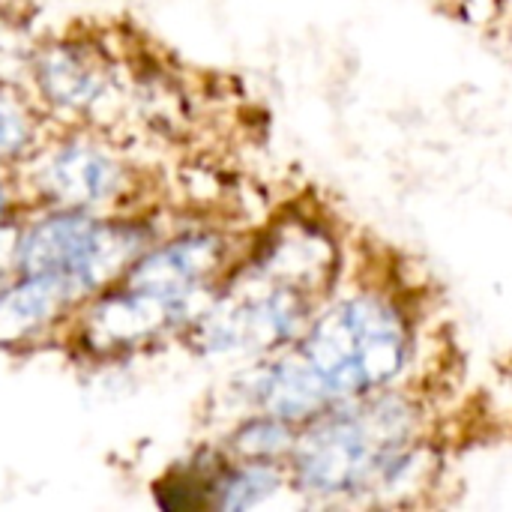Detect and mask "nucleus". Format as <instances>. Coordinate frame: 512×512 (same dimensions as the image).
I'll use <instances>...</instances> for the list:
<instances>
[{
    "instance_id": "423d86ee",
    "label": "nucleus",
    "mask_w": 512,
    "mask_h": 512,
    "mask_svg": "<svg viewBox=\"0 0 512 512\" xmlns=\"http://www.w3.org/2000/svg\"><path fill=\"white\" fill-rule=\"evenodd\" d=\"M72 300L75 294L63 282L51 276L21 273L15 285L0 288V345H15L39 333Z\"/></svg>"
},
{
    "instance_id": "20e7f679",
    "label": "nucleus",
    "mask_w": 512,
    "mask_h": 512,
    "mask_svg": "<svg viewBox=\"0 0 512 512\" xmlns=\"http://www.w3.org/2000/svg\"><path fill=\"white\" fill-rule=\"evenodd\" d=\"M123 165L111 156V150L93 141H66L42 159L39 186L42 192L72 210H87L108 204L120 195L123 186Z\"/></svg>"
},
{
    "instance_id": "0eeeda50",
    "label": "nucleus",
    "mask_w": 512,
    "mask_h": 512,
    "mask_svg": "<svg viewBox=\"0 0 512 512\" xmlns=\"http://www.w3.org/2000/svg\"><path fill=\"white\" fill-rule=\"evenodd\" d=\"M33 141V120L24 105L0 93V159L24 156Z\"/></svg>"
},
{
    "instance_id": "f257e3e1",
    "label": "nucleus",
    "mask_w": 512,
    "mask_h": 512,
    "mask_svg": "<svg viewBox=\"0 0 512 512\" xmlns=\"http://www.w3.org/2000/svg\"><path fill=\"white\" fill-rule=\"evenodd\" d=\"M417 354V327L402 297L384 285L330 294L303 333L264 357L249 378V405L294 426L402 384Z\"/></svg>"
},
{
    "instance_id": "f03ea898",
    "label": "nucleus",
    "mask_w": 512,
    "mask_h": 512,
    "mask_svg": "<svg viewBox=\"0 0 512 512\" xmlns=\"http://www.w3.org/2000/svg\"><path fill=\"white\" fill-rule=\"evenodd\" d=\"M429 465L426 411L396 384L303 423L288 456V483L315 501L354 504L417 489Z\"/></svg>"
},
{
    "instance_id": "39448f33",
    "label": "nucleus",
    "mask_w": 512,
    "mask_h": 512,
    "mask_svg": "<svg viewBox=\"0 0 512 512\" xmlns=\"http://www.w3.org/2000/svg\"><path fill=\"white\" fill-rule=\"evenodd\" d=\"M33 75L39 81L42 96L54 108L69 111L93 108L111 87L105 60L78 42H60L33 57Z\"/></svg>"
},
{
    "instance_id": "6e6552de",
    "label": "nucleus",
    "mask_w": 512,
    "mask_h": 512,
    "mask_svg": "<svg viewBox=\"0 0 512 512\" xmlns=\"http://www.w3.org/2000/svg\"><path fill=\"white\" fill-rule=\"evenodd\" d=\"M6 192H3V186H0V225H3V216H6Z\"/></svg>"
},
{
    "instance_id": "7ed1b4c3",
    "label": "nucleus",
    "mask_w": 512,
    "mask_h": 512,
    "mask_svg": "<svg viewBox=\"0 0 512 512\" xmlns=\"http://www.w3.org/2000/svg\"><path fill=\"white\" fill-rule=\"evenodd\" d=\"M141 246L144 231L63 207L18 234L15 267L18 273L51 276L84 297L105 282H117L120 270L141 255Z\"/></svg>"
}]
</instances>
